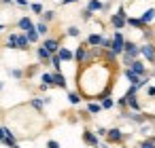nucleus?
Segmentation results:
<instances>
[{
	"label": "nucleus",
	"instance_id": "f257e3e1",
	"mask_svg": "<svg viewBox=\"0 0 155 148\" xmlns=\"http://www.w3.org/2000/svg\"><path fill=\"white\" fill-rule=\"evenodd\" d=\"M123 140H127V135H125L119 127L108 129V133H106V142H108V144H121Z\"/></svg>",
	"mask_w": 155,
	"mask_h": 148
},
{
	"label": "nucleus",
	"instance_id": "f03ea898",
	"mask_svg": "<svg viewBox=\"0 0 155 148\" xmlns=\"http://www.w3.org/2000/svg\"><path fill=\"white\" fill-rule=\"evenodd\" d=\"M83 142H85L87 146H91V148H98V146H100V135H98L96 131H91V129H85V131H83Z\"/></svg>",
	"mask_w": 155,
	"mask_h": 148
},
{
	"label": "nucleus",
	"instance_id": "7ed1b4c3",
	"mask_svg": "<svg viewBox=\"0 0 155 148\" xmlns=\"http://www.w3.org/2000/svg\"><path fill=\"white\" fill-rule=\"evenodd\" d=\"M123 45H125V38H123V34L117 30V32L113 34V47H110V49H113L117 55H121V53H123Z\"/></svg>",
	"mask_w": 155,
	"mask_h": 148
},
{
	"label": "nucleus",
	"instance_id": "20e7f679",
	"mask_svg": "<svg viewBox=\"0 0 155 148\" xmlns=\"http://www.w3.org/2000/svg\"><path fill=\"white\" fill-rule=\"evenodd\" d=\"M140 55H142L147 61L155 64V47H153V43H147V45H142V47H140Z\"/></svg>",
	"mask_w": 155,
	"mask_h": 148
},
{
	"label": "nucleus",
	"instance_id": "39448f33",
	"mask_svg": "<svg viewBox=\"0 0 155 148\" xmlns=\"http://www.w3.org/2000/svg\"><path fill=\"white\" fill-rule=\"evenodd\" d=\"M123 53L132 55L134 59H138V55H140V47H138L136 43H132V40H125V45H123Z\"/></svg>",
	"mask_w": 155,
	"mask_h": 148
},
{
	"label": "nucleus",
	"instance_id": "423d86ee",
	"mask_svg": "<svg viewBox=\"0 0 155 148\" xmlns=\"http://www.w3.org/2000/svg\"><path fill=\"white\" fill-rule=\"evenodd\" d=\"M110 24H113L115 30H123V28L127 26V19H125V17H119L117 13H113V15H110Z\"/></svg>",
	"mask_w": 155,
	"mask_h": 148
},
{
	"label": "nucleus",
	"instance_id": "0eeeda50",
	"mask_svg": "<svg viewBox=\"0 0 155 148\" xmlns=\"http://www.w3.org/2000/svg\"><path fill=\"white\" fill-rule=\"evenodd\" d=\"M36 55H38V59H41V61L49 64V59H51V55H53V53H51V51H49L45 45H41V47L36 49Z\"/></svg>",
	"mask_w": 155,
	"mask_h": 148
},
{
	"label": "nucleus",
	"instance_id": "6e6552de",
	"mask_svg": "<svg viewBox=\"0 0 155 148\" xmlns=\"http://www.w3.org/2000/svg\"><path fill=\"white\" fill-rule=\"evenodd\" d=\"M127 68H132V70H134L136 74H140V76H147V66H144L140 59H134V61H132Z\"/></svg>",
	"mask_w": 155,
	"mask_h": 148
},
{
	"label": "nucleus",
	"instance_id": "1a4fd4ad",
	"mask_svg": "<svg viewBox=\"0 0 155 148\" xmlns=\"http://www.w3.org/2000/svg\"><path fill=\"white\" fill-rule=\"evenodd\" d=\"M43 45H45L51 53H58V51H60V47H62L58 38H45V43H43Z\"/></svg>",
	"mask_w": 155,
	"mask_h": 148
},
{
	"label": "nucleus",
	"instance_id": "9d476101",
	"mask_svg": "<svg viewBox=\"0 0 155 148\" xmlns=\"http://www.w3.org/2000/svg\"><path fill=\"white\" fill-rule=\"evenodd\" d=\"M123 74H125V78L130 80V85H138V83H140V78H142V76H140V74H136L132 68H125V72H123Z\"/></svg>",
	"mask_w": 155,
	"mask_h": 148
},
{
	"label": "nucleus",
	"instance_id": "9b49d317",
	"mask_svg": "<svg viewBox=\"0 0 155 148\" xmlns=\"http://www.w3.org/2000/svg\"><path fill=\"white\" fill-rule=\"evenodd\" d=\"M58 55L62 57V61H72V59H74V53H72L70 49H66V47H60Z\"/></svg>",
	"mask_w": 155,
	"mask_h": 148
},
{
	"label": "nucleus",
	"instance_id": "f8f14e48",
	"mask_svg": "<svg viewBox=\"0 0 155 148\" xmlns=\"http://www.w3.org/2000/svg\"><path fill=\"white\" fill-rule=\"evenodd\" d=\"M127 26H132V28H138V30H144V28H147V24H144L140 17H127Z\"/></svg>",
	"mask_w": 155,
	"mask_h": 148
},
{
	"label": "nucleus",
	"instance_id": "ddd939ff",
	"mask_svg": "<svg viewBox=\"0 0 155 148\" xmlns=\"http://www.w3.org/2000/svg\"><path fill=\"white\" fill-rule=\"evenodd\" d=\"M53 85H55V87L66 89V76H64L62 72H53Z\"/></svg>",
	"mask_w": 155,
	"mask_h": 148
},
{
	"label": "nucleus",
	"instance_id": "4468645a",
	"mask_svg": "<svg viewBox=\"0 0 155 148\" xmlns=\"http://www.w3.org/2000/svg\"><path fill=\"white\" fill-rule=\"evenodd\" d=\"M17 26H19L21 30H26V32H28V30H32V28H36V26L32 24V19H30V17H21V19L17 21Z\"/></svg>",
	"mask_w": 155,
	"mask_h": 148
},
{
	"label": "nucleus",
	"instance_id": "2eb2a0df",
	"mask_svg": "<svg viewBox=\"0 0 155 148\" xmlns=\"http://www.w3.org/2000/svg\"><path fill=\"white\" fill-rule=\"evenodd\" d=\"M102 38H104V36H100V34H89V36H87V45H89V47H100V45H102Z\"/></svg>",
	"mask_w": 155,
	"mask_h": 148
},
{
	"label": "nucleus",
	"instance_id": "dca6fc26",
	"mask_svg": "<svg viewBox=\"0 0 155 148\" xmlns=\"http://www.w3.org/2000/svg\"><path fill=\"white\" fill-rule=\"evenodd\" d=\"M28 45H30L28 36H26V34H19V36H17V49H19V51H26Z\"/></svg>",
	"mask_w": 155,
	"mask_h": 148
},
{
	"label": "nucleus",
	"instance_id": "f3484780",
	"mask_svg": "<svg viewBox=\"0 0 155 148\" xmlns=\"http://www.w3.org/2000/svg\"><path fill=\"white\" fill-rule=\"evenodd\" d=\"M140 19H142V21H144V24L149 26V24H151V21L155 19V9H147V11H144V13L140 15Z\"/></svg>",
	"mask_w": 155,
	"mask_h": 148
},
{
	"label": "nucleus",
	"instance_id": "a211bd4d",
	"mask_svg": "<svg viewBox=\"0 0 155 148\" xmlns=\"http://www.w3.org/2000/svg\"><path fill=\"white\" fill-rule=\"evenodd\" d=\"M49 64L55 68V72H60V68H62V57H60L58 53H53V55H51V59H49Z\"/></svg>",
	"mask_w": 155,
	"mask_h": 148
},
{
	"label": "nucleus",
	"instance_id": "6ab92c4d",
	"mask_svg": "<svg viewBox=\"0 0 155 148\" xmlns=\"http://www.w3.org/2000/svg\"><path fill=\"white\" fill-rule=\"evenodd\" d=\"M30 106H32L34 110H38V112H41V110H43V106H45V99H43V97H32V99H30Z\"/></svg>",
	"mask_w": 155,
	"mask_h": 148
},
{
	"label": "nucleus",
	"instance_id": "aec40b11",
	"mask_svg": "<svg viewBox=\"0 0 155 148\" xmlns=\"http://www.w3.org/2000/svg\"><path fill=\"white\" fill-rule=\"evenodd\" d=\"M100 110H104L102 104H98V102H89V104H87V112H89V114H98Z\"/></svg>",
	"mask_w": 155,
	"mask_h": 148
},
{
	"label": "nucleus",
	"instance_id": "412c9836",
	"mask_svg": "<svg viewBox=\"0 0 155 148\" xmlns=\"http://www.w3.org/2000/svg\"><path fill=\"white\" fill-rule=\"evenodd\" d=\"M87 9L96 13V11H102V9H104V5L100 2V0H89V2H87Z\"/></svg>",
	"mask_w": 155,
	"mask_h": 148
},
{
	"label": "nucleus",
	"instance_id": "4be33fe9",
	"mask_svg": "<svg viewBox=\"0 0 155 148\" xmlns=\"http://www.w3.org/2000/svg\"><path fill=\"white\" fill-rule=\"evenodd\" d=\"M17 36L19 34H9L7 36V49H17Z\"/></svg>",
	"mask_w": 155,
	"mask_h": 148
},
{
	"label": "nucleus",
	"instance_id": "5701e85b",
	"mask_svg": "<svg viewBox=\"0 0 155 148\" xmlns=\"http://www.w3.org/2000/svg\"><path fill=\"white\" fill-rule=\"evenodd\" d=\"M104 59H106V64H115V59H117V53H115L113 49H104Z\"/></svg>",
	"mask_w": 155,
	"mask_h": 148
},
{
	"label": "nucleus",
	"instance_id": "b1692460",
	"mask_svg": "<svg viewBox=\"0 0 155 148\" xmlns=\"http://www.w3.org/2000/svg\"><path fill=\"white\" fill-rule=\"evenodd\" d=\"M81 99H83V97H81V93H79V91H70V93H68V102H70L72 106H77Z\"/></svg>",
	"mask_w": 155,
	"mask_h": 148
},
{
	"label": "nucleus",
	"instance_id": "393cba45",
	"mask_svg": "<svg viewBox=\"0 0 155 148\" xmlns=\"http://www.w3.org/2000/svg\"><path fill=\"white\" fill-rule=\"evenodd\" d=\"M127 108H130V110H138V112H140V104H138L136 95H130V97H127Z\"/></svg>",
	"mask_w": 155,
	"mask_h": 148
},
{
	"label": "nucleus",
	"instance_id": "a878e982",
	"mask_svg": "<svg viewBox=\"0 0 155 148\" xmlns=\"http://www.w3.org/2000/svg\"><path fill=\"white\" fill-rule=\"evenodd\" d=\"M26 36H28V40H30V43H36V40L41 38V34H38V30H36V28L28 30V32H26Z\"/></svg>",
	"mask_w": 155,
	"mask_h": 148
},
{
	"label": "nucleus",
	"instance_id": "bb28decb",
	"mask_svg": "<svg viewBox=\"0 0 155 148\" xmlns=\"http://www.w3.org/2000/svg\"><path fill=\"white\" fill-rule=\"evenodd\" d=\"M36 30H38V34H41V36H47V32H49L47 21H38V24H36Z\"/></svg>",
	"mask_w": 155,
	"mask_h": 148
},
{
	"label": "nucleus",
	"instance_id": "cd10ccee",
	"mask_svg": "<svg viewBox=\"0 0 155 148\" xmlns=\"http://www.w3.org/2000/svg\"><path fill=\"white\" fill-rule=\"evenodd\" d=\"M100 104H102V108H104V110H108V108H113V106H115V99L108 95V97H102V99H100Z\"/></svg>",
	"mask_w": 155,
	"mask_h": 148
},
{
	"label": "nucleus",
	"instance_id": "c85d7f7f",
	"mask_svg": "<svg viewBox=\"0 0 155 148\" xmlns=\"http://www.w3.org/2000/svg\"><path fill=\"white\" fill-rule=\"evenodd\" d=\"M41 80H43L45 85H49V87H53V74H51V72H45V74L41 76Z\"/></svg>",
	"mask_w": 155,
	"mask_h": 148
},
{
	"label": "nucleus",
	"instance_id": "c756f323",
	"mask_svg": "<svg viewBox=\"0 0 155 148\" xmlns=\"http://www.w3.org/2000/svg\"><path fill=\"white\" fill-rule=\"evenodd\" d=\"M66 34H68V36H70V38H79V34H81V30H79V28H77V26H70V28H68V32H66Z\"/></svg>",
	"mask_w": 155,
	"mask_h": 148
},
{
	"label": "nucleus",
	"instance_id": "7c9ffc66",
	"mask_svg": "<svg viewBox=\"0 0 155 148\" xmlns=\"http://www.w3.org/2000/svg\"><path fill=\"white\" fill-rule=\"evenodd\" d=\"M53 19H55V13H53V11H45V13H43V21L49 24V21H53Z\"/></svg>",
	"mask_w": 155,
	"mask_h": 148
},
{
	"label": "nucleus",
	"instance_id": "2f4dec72",
	"mask_svg": "<svg viewBox=\"0 0 155 148\" xmlns=\"http://www.w3.org/2000/svg\"><path fill=\"white\" fill-rule=\"evenodd\" d=\"M138 148H155V144L151 142V137H147V140H142V142L138 144Z\"/></svg>",
	"mask_w": 155,
	"mask_h": 148
},
{
	"label": "nucleus",
	"instance_id": "473e14b6",
	"mask_svg": "<svg viewBox=\"0 0 155 148\" xmlns=\"http://www.w3.org/2000/svg\"><path fill=\"white\" fill-rule=\"evenodd\" d=\"M9 74H11L13 78H17V80H19V78H24V72H21V70H17V68H13V70H9Z\"/></svg>",
	"mask_w": 155,
	"mask_h": 148
},
{
	"label": "nucleus",
	"instance_id": "72a5a7b5",
	"mask_svg": "<svg viewBox=\"0 0 155 148\" xmlns=\"http://www.w3.org/2000/svg\"><path fill=\"white\" fill-rule=\"evenodd\" d=\"M151 131H153V127H151V125H147V123H142V127H140V133L149 137V133H151Z\"/></svg>",
	"mask_w": 155,
	"mask_h": 148
},
{
	"label": "nucleus",
	"instance_id": "f704fd0d",
	"mask_svg": "<svg viewBox=\"0 0 155 148\" xmlns=\"http://www.w3.org/2000/svg\"><path fill=\"white\" fill-rule=\"evenodd\" d=\"M30 9H32L34 13H38V15H43V5H38V2H32V5H30Z\"/></svg>",
	"mask_w": 155,
	"mask_h": 148
},
{
	"label": "nucleus",
	"instance_id": "c9c22d12",
	"mask_svg": "<svg viewBox=\"0 0 155 148\" xmlns=\"http://www.w3.org/2000/svg\"><path fill=\"white\" fill-rule=\"evenodd\" d=\"M81 17H83L85 21H89V19L94 17V11H89V9H85V11H81Z\"/></svg>",
	"mask_w": 155,
	"mask_h": 148
},
{
	"label": "nucleus",
	"instance_id": "e433bc0d",
	"mask_svg": "<svg viewBox=\"0 0 155 148\" xmlns=\"http://www.w3.org/2000/svg\"><path fill=\"white\" fill-rule=\"evenodd\" d=\"M96 133H98V135H100V137H106V133H108V129H106V127H102V125H100V127H96Z\"/></svg>",
	"mask_w": 155,
	"mask_h": 148
},
{
	"label": "nucleus",
	"instance_id": "4c0bfd02",
	"mask_svg": "<svg viewBox=\"0 0 155 148\" xmlns=\"http://www.w3.org/2000/svg\"><path fill=\"white\" fill-rule=\"evenodd\" d=\"M100 47H104V49H110L113 47V38H102V45Z\"/></svg>",
	"mask_w": 155,
	"mask_h": 148
},
{
	"label": "nucleus",
	"instance_id": "58836bf2",
	"mask_svg": "<svg viewBox=\"0 0 155 148\" xmlns=\"http://www.w3.org/2000/svg\"><path fill=\"white\" fill-rule=\"evenodd\" d=\"M121 57H123V64H125V66H130V64L134 61V57H132V55H127V53H121Z\"/></svg>",
	"mask_w": 155,
	"mask_h": 148
},
{
	"label": "nucleus",
	"instance_id": "ea45409f",
	"mask_svg": "<svg viewBox=\"0 0 155 148\" xmlns=\"http://www.w3.org/2000/svg\"><path fill=\"white\" fill-rule=\"evenodd\" d=\"M117 106H119V108H127V97H125V95L119 97V99H117Z\"/></svg>",
	"mask_w": 155,
	"mask_h": 148
},
{
	"label": "nucleus",
	"instance_id": "a19ab883",
	"mask_svg": "<svg viewBox=\"0 0 155 148\" xmlns=\"http://www.w3.org/2000/svg\"><path fill=\"white\" fill-rule=\"evenodd\" d=\"M47 148H62V146H60V142H55V140H49V142H47Z\"/></svg>",
	"mask_w": 155,
	"mask_h": 148
},
{
	"label": "nucleus",
	"instance_id": "79ce46f5",
	"mask_svg": "<svg viewBox=\"0 0 155 148\" xmlns=\"http://www.w3.org/2000/svg\"><path fill=\"white\" fill-rule=\"evenodd\" d=\"M117 15H119V17H125V19H127V13H125V7H119V9H117Z\"/></svg>",
	"mask_w": 155,
	"mask_h": 148
},
{
	"label": "nucleus",
	"instance_id": "37998d69",
	"mask_svg": "<svg viewBox=\"0 0 155 148\" xmlns=\"http://www.w3.org/2000/svg\"><path fill=\"white\" fill-rule=\"evenodd\" d=\"M147 95H149V97H155V87H149V85H147Z\"/></svg>",
	"mask_w": 155,
	"mask_h": 148
},
{
	"label": "nucleus",
	"instance_id": "c03bdc74",
	"mask_svg": "<svg viewBox=\"0 0 155 148\" xmlns=\"http://www.w3.org/2000/svg\"><path fill=\"white\" fill-rule=\"evenodd\" d=\"M5 137H7V133H5V127H0V142L5 144Z\"/></svg>",
	"mask_w": 155,
	"mask_h": 148
},
{
	"label": "nucleus",
	"instance_id": "a18cd8bd",
	"mask_svg": "<svg viewBox=\"0 0 155 148\" xmlns=\"http://www.w3.org/2000/svg\"><path fill=\"white\" fill-rule=\"evenodd\" d=\"M15 2H17L19 7H30V2H28V0H15Z\"/></svg>",
	"mask_w": 155,
	"mask_h": 148
},
{
	"label": "nucleus",
	"instance_id": "49530a36",
	"mask_svg": "<svg viewBox=\"0 0 155 148\" xmlns=\"http://www.w3.org/2000/svg\"><path fill=\"white\" fill-rule=\"evenodd\" d=\"M0 2H2V5H13L15 0H0Z\"/></svg>",
	"mask_w": 155,
	"mask_h": 148
},
{
	"label": "nucleus",
	"instance_id": "de8ad7c7",
	"mask_svg": "<svg viewBox=\"0 0 155 148\" xmlns=\"http://www.w3.org/2000/svg\"><path fill=\"white\" fill-rule=\"evenodd\" d=\"M72 2H77V0H62V5H72Z\"/></svg>",
	"mask_w": 155,
	"mask_h": 148
},
{
	"label": "nucleus",
	"instance_id": "09e8293b",
	"mask_svg": "<svg viewBox=\"0 0 155 148\" xmlns=\"http://www.w3.org/2000/svg\"><path fill=\"white\" fill-rule=\"evenodd\" d=\"M98 148H108V142H102V144H100Z\"/></svg>",
	"mask_w": 155,
	"mask_h": 148
},
{
	"label": "nucleus",
	"instance_id": "8fccbe9b",
	"mask_svg": "<svg viewBox=\"0 0 155 148\" xmlns=\"http://www.w3.org/2000/svg\"><path fill=\"white\" fill-rule=\"evenodd\" d=\"M149 137H151V142H153V144H155V135H149Z\"/></svg>",
	"mask_w": 155,
	"mask_h": 148
},
{
	"label": "nucleus",
	"instance_id": "3c124183",
	"mask_svg": "<svg viewBox=\"0 0 155 148\" xmlns=\"http://www.w3.org/2000/svg\"><path fill=\"white\" fill-rule=\"evenodd\" d=\"M2 30H5V26H2V24H0V32H2Z\"/></svg>",
	"mask_w": 155,
	"mask_h": 148
},
{
	"label": "nucleus",
	"instance_id": "603ef678",
	"mask_svg": "<svg viewBox=\"0 0 155 148\" xmlns=\"http://www.w3.org/2000/svg\"><path fill=\"white\" fill-rule=\"evenodd\" d=\"M11 148H19V144H15V146H11Z\"/></svg>",
	"mask_w": 155,
	"mask_h": 148
},
{
	"label": "nucleus",
	"instance_id": "864d4df0",
	"mask_svg": "<svg viewBox=\"0 0 155 148\" xmlns=\"http://www.w3.org/2000/svg\"><path fill=\"white\" fill-rule=\"evenodd\" d=\"M2 87H5V85H2V83H0V91H2Z\"/></svg>",
	"mask_w": 155,
	"mask_h": 148
}]
</instances>
